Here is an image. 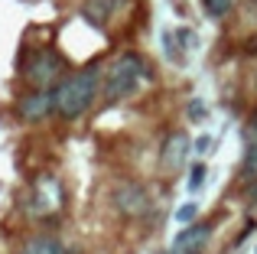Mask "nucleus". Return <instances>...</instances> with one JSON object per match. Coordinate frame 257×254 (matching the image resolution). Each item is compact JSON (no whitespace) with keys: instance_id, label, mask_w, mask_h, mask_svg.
Segmentation results:
<instances>
[{"instance_id":"nucleus-2","label":"nucleus","mask_w":257,"mask_h":254,"mask_svg":"<svg viewBox=\"0 0 257 254\" xmlns=\"http://www.w3.org/2000/svg\"><path fill=\"white\" fill-rule=\"evenodd\" d=\"M147 82H150V62H147V56L127 49L120 56H114L111 65L104 69L101 98H104V104H120V101L137 95Z\"/></svg>"},{"instance_id":"nucleus-13","label":"nucleus","mask_w":257,"mask_h":254,"mask_svg":"<svg viewBox=\"0 0 257 254\" xmlns=\"http://www.w3.org/2000/svg\"><path fill=\"white\" fill-rule=\"evenodd\" d=\"M195 212H199V205H195V202H189V205H182V209L176 212V218H179L182 225H192V222H195Z\"/></svg>"},{"instance_id":"nucleus-10","label":"nucleus","mask_w":257,"mask_h":254,"mask_svg":"<svg viewBox=\"0 0 257 254\" xmlns=\"http://www.w3.org/2000/svg\"><path fill=\"white\" fill-rule=\"evenodd\" d=\"M17 254H69L56 235H33L17 248Z\"/></svg>"},{"instance_id":"nucleus-11","label":"nucleus","mask_w":257,"mask_h":254,"mask_svg":"<svg viewBox=\"0 0 257 254\" xmlns=\"http://www.w3.org/2000/svg\"><path fill=\"white\" fill-rule=\"evenodd\" d=\"M120 4H124V0H85L82 4V17L91 26H107L114 7H120Z\"/></svg>"},{"instance_id":"nucleus-8","label":"nucleus","mask_w":257,"mask_h":254,"mask_svg":"<svg viewBox=\"0 0 257 254\" xmlns=\"http://www.w3.org/2000/svg\"><path fill=\"white\" fill-rule=\"evenodd\" d=\"M212 231H215L212 222H192V225H186V228L176 235V241L170 244V251H166V254H202V251L208 248V241H212Z\"/></svg>"},{"instance_id":"nucleus-3","label":"nucleus","mask_w":257,"mask_h":254,"mask_svg":"<svg viewBox=\"0 0 257 254\" xmlns=\"http://www.w3.org/2000/svg\"><path fill=\"white\" fill-rule=\"evenodd\" d=\"M20 75H23L26 88L33 91H52L65 75H69V62L56 46H36L30 49L26 62L20 65Z\"/></svg>"},{"instance_id":"nucleus-14","label":"nucleus","mask_w":257,"mask_h":254,"mask_svg":"<svg viewBox=\"0 0 257 254\" xmlns=\"http://www.w3.org/2000/svg\"><path fill=\"white\" fill-rule=\"evenodd\" d=\"M202 179H205V166L195 163V166H192V173H189V189H199Z\"/></svg>"},{"instance_id":"nucleus-9","label":"nucleus","mask_w":257,"mask_h":254,"mask_svg":"<svg viewBox=\"0 0 257 254\" xmlns=\"http://www.w3.org/2000/svg\"><path fill=\"white\" fill-rule=\"evenodd\" d=\"M241 176L254 179L257 176V108L251 111L244 124V160H241Z\"/></svg>"},{"instance_id":"nucleus-1","label":"nucleus","mask_w":257,"mask_h":254,"mask_svg":"<svg viewBox=\"0 0 257 254\" xmlns=\"http://www.w3.org/2000/svg\"><path fill=\"white\" fill-rule=\"evenodd\" d=\"M101 72L98 62H88L85 69H69V75L52 88V114L59 121H78L94 108L101 95Z\"/></svg>"},{"instance_id":"nucleus-15","label":"nucleus","mask_w":257,"mask_h":254,"mask_svg":"<svg viewBox=\"0 0 257 254\" xmlns=\"http://www.w3.org/2000/svg\"><path fill=\"white\" fill-rule=\"evenodd\" d=\"M247 202L257 205V176H254V179H247Z\"/></svg>"},{"instance_id":"nucleus-17","label":"nucleus","mask_w":257,"mask_h":254,"mask_svg":"<svg viewBox=\"0 0 257 254\" xmlns=\"http://www.w3.org/2000/svg\"><path fill=\"white\" fill-rule=\"evenodd\" d=\"M254 91H257V72H254Z\"/></svg>"},{"instance_id":"nucleus-12","label":"nucleus","mask_w":257,"mask_h":254,"mask_svg":"<svg viewBox=\"0 0 257 254\" xmlns=\"http://www.w3.org/2000/svg\"><path fill=\"white\" fill-rule=\"evenodd\" d=\"M199 4H202V10H205V17L215 20V23L228 20L231 10H234V0H199Z\"/></svg>"},{"instance_id":"nucleus-7","label":"nucleus","mask_w":257,"mask_h":254,"mask_svg":"<svg viewBox=\"0 0 257 254\" xmlns=\"http://www.w3.org/2000/svg\"><path fill=\"white\" fill-rule=\"evenodd\" d=\"M17 117L23 124H39V121H46V117H56L52 114V91H33V88H26L23 95H20V101H17Z\"/></svg>"},{"instance_id":"nucleus-6","label":"nucleus","mask_w":257,"mask_h":254,"mask_svg":"<svg viewBox=\"0 0 257 254\" xmlns=\"http://www.w3.org/2000/svg\"><path fill=\"white\" fill-rule=\"evenodd\" d=\"M189 150H192V140H189L186 131H173L170 137L163 140L160 147V170L166 176H176V173L186 170V160H189Z\"/></svg>"},{"instance_id":"nucleus-4","label":"nucleus","mask_w":257,"mask_h":254,"mask_svg":"<svg viewBox=\"0 0 257 254\" xmlns=\"http://www.w3.org/2000/svg\"><path fill=\"white\" fill-rule=\"evenodd\" d=\"M62 183H59L56 176H43L36 179V183L30 186V192H26V212L36 218H52L59 215V209H62Z\"/></svg>"},{"instance_id":"nucleus-5","label":"nucleus","mask_w":257,"mask_h":254,"mask_svg":"<svg viewBox=\"0 0 257 254\" xmlns=\"http://www.w3.org/2000/svg\"><path fill=\"white\" fill-rule=\"evenodd\" d=\"M111 202H114V209H117L124 218H144V215H150V196H147V189L140 183H131V179L114 186Z\"/></svg>"},{"instance_id":"nucleus-16","label":"nucleus","mask_w":257,"mask_h":254,"mask_svg":"<svg viewBox=\"0 0 257 254\" xmlns=\"http://www.w3.org/2000/svg\"><path fill=\"white\" fill-rule=\"evenodd\" d=\"M189 117H192V121H202V117H205V114H202V101L189 104Z\"/></svg>"}]
</instances>
